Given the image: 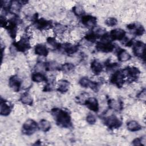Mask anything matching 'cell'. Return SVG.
<instances>
[{
  "label": "cell",
  "instance_id": "cell-30",
  "mask_svg": "<svg viewBox=\"0 0 146 146\" xmlns=\"http://www.w3.org/2000/svg\"><path fill=\"white\" fill-rule=\"evenodd\" d=\"M117 23V21L115 18L113 17H110L108 18L106 21H105V23L107 26L109 27H113L115 26Z\"/></svg>",
  "mask_w": 146,
  "mask_h": 146
},
{
  "label": "cell",
  "instance_id": "cell-17",
  "mask_svg": "<svg viewBox=\"0 0 146 146\" xmlns=\"http://www.w3.org/2000/svg\"><path fill=\"white\" fill-rule=\"evenodd\" d=\"M34 51L35 54L42 56H46L48 53V51L46 46L42 44H38L36 45L34 48Z\"/></svg>",
  "mask_w": 146,
  "mask_h": 146
},
{
  "label": "cell",
  "instance_id": "cell-9",
  "mask_svg": "<svg viewBox=\"0 0 146 146\" xmlns=\"http://www.w3.org/2000/svg\"><path fill=\"white\" fill-rule=\"evenodd\" d=\"M109 34L112 40H122L125 36V31L121 29H115L111 30Z\"/></svg>",
  "mask_w": 146,
  "mask_h": 146
},
{
  "label": "cell",
  "instance_id": "cell-20",
  "mask_svg": "<svg viewBox=\"0 0 146 146\" xmlns=\"http://www.w3.org/2000/svg\"><path fill=\"white\" fill-rule=\"evenodd\" d=\"M127 127L129 131L136 132L141 129V125L135 120H131L127 124Z\"/></svg>",
  "mask_w": 146,
  "mask_h": 146
},
{
  "label": "cell",
  "instance_id": "cell-13",
  "mask_svg": "<svg viewBox=\"0 0 146 146\" xmlns=\"http://www.w3.org/2000/svg\"><path fill=\"white\" fill-rule=\"evenodd\" d=\"M127 28L129 30H133V34L137 36H141L142 35L145 31V29L144 27L136 23H130L127 26Z\"/></svg>",
  "mask_w": 146,
  "mask_h": 146
},
{
  "label": "cell",
  "instance_id": "cell-1",
  "mask_svg": "<svg viewBox=\"0 0 146 146\" xmlns=\"http://www.w3.org/2000/svg\"><path fill=\"white\" fill-rule=\"evenodd\" d=\"M51 112L59 126L63 128H68L71 126V117L67 111L59 108H54Z\"/></svg>",
  "mask_w": 146,
  "mask_h": 146
},
{
  "label": "cell",
  "instance_id": "cell-6",
  "mask_svg": "<svg viewBox=\"0 0 146 146\" xmlns=\"http://www.w3.org/2000/svg\"><path fill=\"white\" fill-rule=\"evenodd\" d=\"M105 124L111 129L117 128L121 125V121L113 115H110L106 117L104 120Z\"/></svg>",
  "mask_w": 146,
  "mask_h": 146
},
{
  "label": "cell",
  "instance_id": "cell-31",
  "mask_svg": "<svg viewBox=\"0 0 146 146\" xmlns=\"http://www.w3.org/2000/svg\"><path fill=\"white\" fill-rule=\"evenodd\" d=\"M86 121L90 124H94L96 122V120L95 117L93 115L89 114L86 117Z\"/></svg>",
  "mask_w": 146,
  "mask_h": 146
},
{
  "label": "cell",
  "instance_id": "cell-3",
  "mask_svg": "<svg viewBox=\"0 0 146 146\" xmlns=\"http://www.w3.org/2000/svg\"><path fill=\"white\" fill-rule=\"evenodd\" d=\"M39 128L38 124L33 119H28L23 124V132L27 135H30L35 132Z\"/></svg>",
  "mask_w": 146,
  "mask_h": 146
},
{
  "label": "cell",
  "instance_id": "cell-23",
  "mask_svg": "<svg viewBox=\"0 0 146 146\" xmlns=\"http://www.w3.org/2000/svg\"><path fill=\"white\" fill-rule=\"evenodd\" d=\"M11 107L5 101L1 100L0 106V113L2 116H7L10 113Z\"/></svg>",
  "mask_w": 146,
  "mask_h": 146
},
{
  "label": "cell",
  "instance_id": "cell-21",
  "mask_svg": "<svg viewBox=\"0 0 146 146\" xmlns=\"http://www.w3.org/2000/svg\"><path fill=\"white\" fill-rule=\"evenodd\" d=\"M69 87L70 83L67 80H62L58 83L57 90L61 93H65L68 90Z\"/></svg>",
  "mask_w": 146,
  "mask_h": 146
},
{
  "label": "cell",
  "instance_id": "cell-14",
  "mask_svg": "<svg viewBox=\"0 0 146 146\" xmlns=\"http://www.w3.org/2000/svg\"><path fill=\"white\" fill-rule=\"evenodd\" d=\"M88 108L94 112H98L99 110V104L97 99L95 98H89L84 101V103Z\"/></svg>",
  "mask_w": 146,
  "mask_h": 146
},
{
  "label": "cell",
  "instance_id": "cell-22",
  "mask_svg": "<svg viewBox=\"0 0 146 146\" xmlns=\"http://www.w3.org/2000/svg\"><path fill=\"white\" fill-rule=\"evenodd\" d=\"M108 106L111 109L115 110L116 111L121 110L122 109V102L115 99H110L108 100Z\"/></svg>",
  "mask_w": 146,
  "mask_h": 146
},
{
  "label": "cell",
  "instance_id": "cell-4",
  "mask_svg": "<svg viewBox=\"0 0 146 146\" xmlns=\"http://www.w3.org/2000/svg\"><path fill=\"white\" fill-rule=\"evenodd\" d=\"M125 78L122 70H118L116 71L111 78V82L115 84L118 87L123 86Z\"/></svg>",
  "mask_w": 146,
  "mask_h": 146
},
{
  "label": "cell",
  "instance_id": "cell-26",
  "mask_svg": "<svg viewBox=\"0 0 146 146\" xmlns=\"http://www.w3.org/2000/svg\"><path fill=\"white\" fill-rule=\"evenodd\" d=\"M39 128L43 132H47L51 128L50 123L45 119H42L38 124Z\"/></svg>",
  "mask_w": 146,
  "mask_h": 146
},
{
  "label": "cell",
  "instance_id": "cell-24",
  "mask_svg": "<svg viewBox=\"0 0 146 146\" xmlns=\"http://www.w3.org/2000/svg\"><path fill=\"white\" fill-rule=\"evenodd\" d=\"M31 79L33 82H37V83L47 81V79L45 75L43 73L39 72L33 73L31 76Z\"/></svg>",
  "mask_w": 146,
  "mask_h": 146
},
{
  "label": "cell",
  "instance_id": "cell-15",
  "mask_svg": "<svg viewBox=\"0 0 146 146\" xmlns=\"http://www.w3.org/2000/svg\"><path fill=\"white\" fill-rule=\"evenodd\" d=\"M35 26L39 30H46L51 28L52 26V23L50 21L46 20L43 18L37 19L35 22Z\"/></svg>",
  "mask_w": 146,
  "mask_h": 146
},
{
  "label": "cell",
  "instance_id": "cell-16",
  "mask_svg": "<svg viewBox=\"0 0 146 146\" xmlns=\"http://www.w3.org/2000/svg\"><path fill=\"white\" fill-rule=\"evenodd\" d=\"M91 68L93 73L95 75H99L103 71V65L97 60H94L91 63Z\"/></svg>",
  "mask_w": 146,
  "mask_h": 146
},
{
  "label": "cell",
  "instance_id": "cell-28",
  "mask_svg": "<svg viewBox=\"0 0 146 146\" xmlns=\"http://www.w3.org/2000/svg\"><path fill=\"white\" fill-rule=\"evenodd\" d=\"M47 43L52 47H53L54 48H59L60 44L56 42L55 39L53 37H49L47 39Z\"/></svg>",
  "mask_w": 146,
  "mask_h": 146
},
{
  "label": "cell",
  "instance_id": "cell-8",
  "mask_svg": "<svg viewBox=\"0 0 146 146\" xmlns=\"http://www.w3.org/2000/svg\"><path fill=\"white\" fill-rule=\"evenodd\" d=\"M98 51L103 52H110L113 50L115 46L111 42H98L96 45Z\"/></svg>",
  "mask_w": 146,
  "mask_h": 146
},
{
  "label": "cell",
  "instance_id": "cell-25",
  "mask_svg": "<svg viewBox=\"0 0 146 146\" xmlns=\"http://www.w3.org/2000/svg\"><path fill=\"white\" fill-rule=\"evenodd\" d=\"M20 100L22 102V103H23V104H25V105H27V106H31L33 103L32 97L31 96V95L29 94H28L27 92L23 93L22 95V96H21Z\"/></svg>",
  "mask_w": 146,
  "mask_h": 146
},
{
  "label": "cell",
  "instance_id": "cell-12",
  "mask_svg": "<svg viewBox=\"0 0 146 146\" xmlns=\"http://www.w3.org/2000/svg\"><path fill=\"white\" fill-rule=\"evenodd\" d=\"M79 84L83 87H90L93 90H96L98 84L95 82H93L89 79L87 77H83L79 80Z\"/></svg>",
  "mask_w": 146,
  "mask_h": 146
},
{
  "label": "cell",
  "instance_id": "cell-29",
  "mask_svg": "<svg viewBox=\"0 0 146 146\" xmlns=\"http://www.w3.org/2000/svg\"><path fill=\"white\" fill-rule=\"evenodd\" d=\"M74 68V66L72 63H65L60 67V70L64 72H69L73 70Z\"/></svg>",
  "mask_w": 146,
  "mask_h": 146
},
{
  "label": "cell",
  "instance_id": "cell-7",
  "mask_svg": "<svg viewBox=\"0 0 146 146\" xmlns=\"http://www.w3.org/2000/svg\"><path fill=\"white\" fill-rule=\"evenodd\" d=\"M15 48L19 51L25 52L30 48L29 39L27 37L23 36L20 40L14 43Z\"/></svg>",
  "mask_w": 146,
  "mask_h": 146
},
{
  "label": "cell",
  "instance_id": "cell-32",
  "mask_svg": "<svg viewBox=\"0 0 146 146\" xmlns=\"http://www.w3.org/2000/svg\"><path fill=\"white\" fill-rule=\"evenodd\" d=\"M132 144L134 145H141L142 144V139L141 138H136L132 141Z\"/></svg>",
  "mask_w": 146,
  "mask_h": 146
},
{
  "label": "cell",
  "instance_id": "cell-18",
  "mask_svg": "<svg viewBox=\"0 0 146 146\" xmlns=\"http://www.w3.org/2000/svg\"><path fill=\"white\" fill-rule=\"evenodd\" d=\"M63 48V50L68 54H74L78 50V47L75 45H73L70 43H66L63 46H60L59 49Z\"/></svg>",
  "mask_w": 146,
  "mask_h": 146
},
{
  "label": "cell",
  "instance_id": "cell-27",
  "mask_svg": "<svg viewBox=\"0 0 146 146\" xmlns=\"http://www.w3.org/2000/svg\"><path fill=\"white\" fill-rule=\"evenodd\" d=\"M54 31L57 34H61L63 33H64L66 30V27L62 24L58 23L56 24L54 28Z\"/></svg>",
  "mask_w": 146,
  "mask_h": 146
},
{
  "label": "cell",
  "instance_id": "cell-33",
  "mask_svg": "<svg viewBox=\"0 0 146 146\" xmlns=\"http://www.w3.org/2000/svg\"><path fill=\"white\" fill-rule=\"evenodd\" d=\"M137 97L141 99H145V89H144L141 92H140L138 94Z\"/></svg>",
  "mask_w": 146,
  "mask_h": 146
},
{
  "label": "cell",
  "instance_id": "cell-5",
  "mask_svg": "<svg viewBox=\"0 0 146 146\" xmlns=\"http://www.w3.org/2000/svg\"><path fill=\"white\" fill-rule=\"evenodd\" d=\"M145 44L144 42L137 40L133 47V54L135 56L143 58H145Z\"/></svg>",
  "mask_w": 146,
  "mask_h": 146
},
{
  "label": "cell",
  "instance_id": "cell-11",
  "mask_svg": "<svg viewBox=\"0 0 146 146\" xmlns=\"http://www.w3.org/2000/svg\"><path fill=\"white\" fill-rule=\"evenodd\" d=\"M9 84L10 88L15 92L19 91L21 84L22 81L21 79L17 75L12 76L10 78L9 80Z\"/></svg>",
  "mask_w": 146,
  "mask_h": 146
},
{
  "label": "cell",
  "instance_id": "cell-2",
  "mask_svg": "<svg viewBox=\"0 0 146 146\" xmlns=\"http://www.w3.org/2000/svg\"><path fill=\"white\" fill-rule=\"evenodd\" d=\"M122 71L125 76V78H127V81L132 82L136 80L139 75H140V71L139 70L135 67H128L123 70Z\"/></svg>",
  "mask_w": 146,
  "mask_h": 146
},
{
  "label": "cell",
  "instance_id": "cell-10",
  "mask_svg": "<svg viewBox=\"0 0 146 146\" xmlns=\"http://www.w3.org/2000/svg\"><path fill=\"white\" fill-rule=\"evenodd\" d=\"M96 18L92 15H84L82 17V23L87 28H94L96 25Z\"/></svg>",
  "mask_w": 146,
  "mask_h": 146
},
{
  "label": "cell",
  "instance_id": "cell-19",
  "mask_svg": "<svg viewBox=\"0 0 146 146\" xmlns=\"http://www.w3.org/2000/svg\"><path fill=\"white\" fill-rule=\"evenodd\" d=\"M117 58L120 62H126L131 58V56L125 50L120 49L118 51Z\"/></svg>",
  "mask_w": 146,
  "mask_h": 146
}]
</instances>
